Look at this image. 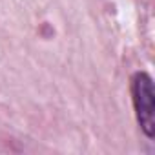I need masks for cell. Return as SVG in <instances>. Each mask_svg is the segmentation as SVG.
Segmentation results:
<instances>
[{"instance_id": "6da1fadb", "label": "cell", "mask_w": 155, "mask_h": 155, "mask_svg": "<svg viewBox=\"0 0 155 155\" xmlns=\"http://www.w3.org/2000/svg\"><path fill=\"white\" fill-rule=\"evenodd\" d=\"M131 97L137 120L146 137H153L155 131V93L151 77L144 71L135 73L131 79Z\"/></svg>"}]
</instances>
